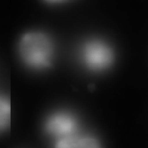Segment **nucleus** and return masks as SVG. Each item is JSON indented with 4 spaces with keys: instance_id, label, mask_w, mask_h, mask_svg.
I'll return each instance as SVG.
<instances>
[{
    "instance_id": "f257e3e1",
    "label": "nucleus",
    "mask_w": 148,
    "mask_h": 148,
    "mask_svg": "<svg viewBox=\"0 0 148 148\" xmlns=\"http://www.w3.org/2000/svg\"><path fill=\"white\" fill-rule=\"evenodd\" d=\"M18 54L23 64L33 71H45L53 65L56 46L47 33L31 31L25 33L18 42Z\"/></svg>"
},
{
    "instance_id": "f03ea898",
    "label": "nucleus",
    "mask_w": 148,
    "mask_h": 148,
    "mask_svg": "<svg viewBox=\"0 0 148 148\" xmlns=\"http://www.w3.org/2000/svg\"><path fill=\"white\" fill-rule=\"evenodd\" d=\"M115 51L108 41L89 37L79 43L76 50L78 64L85 71L99 74L108 71L115 62Z\"/></svg>"
},
{
    "instance_id": "7ed1b4c3",
    "label": "nucleus",
    "mask_w": 148,
    "mask_h": 148,
    "mask_svg": "<svg viewBox=\"0 0 148 148\" xmlns=\"http://www.w3.org/2000/svg\"><path fill=\"white\" fill-rule=\"evenodd\" d=\"M43 132L53 141L65 138L83 130L77 114L61 109L48 114L43 125Z\"/></svg>"
},
{
    "instance_id": "20e7f679",
    "label": "nucleus",
    "mask_w": 148,
    "mask_h": 148,
    "mask_svg": "<svg viewBox=\"0 0 148 148\" xmlns=\"http://www.w3.org/2000/svg\"><path fill=\"white\" fill-rule=\"evenodd\" d=\"M53 148H103L95 135L84 129L76 134L53 142Z\"/></svg>"
},
{
    "instance_id": "39448f33",
    "label": "nucleus",
    "mask_w": 148,
    "mask_h": 148,
    "mask_svg": "<svg viewBox=\"0 0 148 148\" xmlns=\"http://www.w3.org/2000/svg\"><path fill=\"white\" fill-rule=\"evenodd\" d=\"M11 122V104L9 99L0 94V133L8 129Z\"/></svg>"
},
{
    "instance_id": "423d86ee",
    "label": "nucleus",
    "mask_w": 148,
    "mask_h": 148,
    "mask_svg": "<svg viewBox=\"0 0 148 148\" xmlns=\"http://www.w3.org/2000/svg\"><path fill=\"white\" fill-rule=\"evenodd\" d=\"M44 2L49 4H53V5H56V4H62L64 2H68L69 0H43Z\"/></svg>"
}]
</instances>
